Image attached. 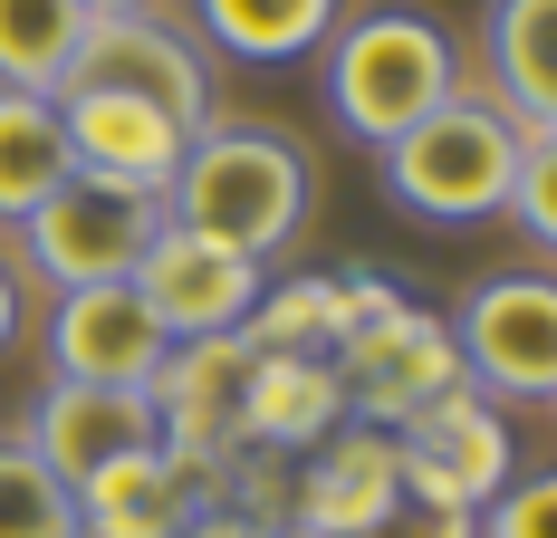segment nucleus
Masks as SVG:
<instances>
[{"instance_id":"obj_8","label":"nucleus","mask_w":557,"mask_h":538,"mask_svg":"<svg viewBox=\"0 0 557 538\" xmlns=\"http://www.w3.org/2000/svg\"><path fill=\"white\" fill-rule=\"evenodd\" d=\"M250 356H260L250 337H183V346H164V366H154V384H145L164 452H173V462H193L212 490H222V462L240 452Z\"/></svg>"},{"instance_id":"obj_16","label":"nucleus","mask_w":557,"mask_h":538,"mask_svg":"<svg viewBox=\"0 0 557 538\" xmlns=\"http://www.w3.org/2000/svg\"><path fill=\"white\" fill-rule=\"evenodd\" d=\"M336 424H346V376H336V356H250L240 442H270V452H318Z\"/></svg>"},{"instance_id":"obj_18","label":"nucleus","mask_w":557,"mask_h":538,"mask_svg":"<svg viewBox=\"0 0 557 538\" xmlns=\"http://www.w3.org/2000/svg\"><path fill=\"white\" fill-rule=\"evenodd\" d=\"M77 173L67 155V125H58V97H29V87H0V221H20L49 203L58 183Z\"/></svg>"},{"instance_id":"obj_1","label":"nucleus","mask_w":557,"mask_h":538,"mask_svg":"<svg viewBox=\"0 0 557 538\" xmlns=\"http://www.w3.org/2000/svg\"><path fill=\"white\" fill-rule=\"evenodd\" d=\"M164 221L202 231L212 250L270 260L308 221V155L288 135H270V125H202L183 173H173V193H164Z\"/></svg>"},{"instance_id":"obj_15","label":"nucleus","mask_w":557,"mask_h":538,"mask_svg":"<svg viewBox=\"0 0 557 538\" xmlns=\"http://www.w3.org/2000/svg\"><path fill=\"white\" fill-rule=\"evenodd\" d=\"M202 500H212V481L193 462H173L164 442H145V452L107 462L97 481H77V529L87 538H183L202 519Z\"/></svg>"},{"instance_id":"obj_23","label":"nucleus","mask_w":557,"mask_h":538,"mask_svg":"<svg viewBox=\"0 0 557 538\" xmlns=\"http://www.w3.org/2000/svg\"><path fill=\"white\" fill-rule=\"evenodd\" d=\"M509 212L529 241L557 250V125H519V183H509Z\"/></svg>"},{"instance_id":"obj_5","label":"nucleus","mask_w":557,"mask_h":538,"mask_svg":"<svg viewBox=\"0 0 557 538\" xmlns=\"http://www.w3.org/2000/svg\"><path fill=\"white\" fill-rule=\"evenodd\" d=\"M451 346L491 404H557V279L539 269L481 279L451 318Z\"/></svg>"},{"instance_id":"obj_22","label":"nucleus","mask_w":557,"mask_h":538,"mask_svg":"<svg viewBox=\"0 0 557 538\" xmlns=\"http://www.w3.org/2000/svg\"><path fill=\"white\" fill-rule=\"evenodd\" d=\"M0 538H77V490L29 452V432H0Z\"/></svg>"},{"instance_id":"obj_3","label":"nucleus","mask_w":557,"mask_h":538,"mask_svg":"<svg viewBox=\"0 0 557 538\" xmlns=\"http://www.w3.org/2000/svg\"><path fill=\"white\" fill-rule=\"evenodd\" d=\"M385 155V193L423 221H500L519 183V125L491 97H451L423 125H404Z\"/></svg>"},{"instance_id":"obj_28","label":"nucleus","mask_w":557,"mask_h":538,"mask_svg":"<svg viewBox=\"0 0 557 538\" xmlns=\"http://www.w3.org/2000/svg\"><path fill=\"white\" fill-rule=\"evenodd\" d=\"M87 10H97V20H115V10H154V0H87Z\"/></svg>"},{"instance_id":"obj_27","label":"nucleus","mask_w":557,"mask_h":538,"mask_svg":"<svg viewBox=\"0 0 557 538\" xmlns=\"http://www.w3.org/2000/svg\"><path fill=\"white\" fill-rule=\"evenodd\" d=\"M10 337H20V279L0 269V346H10Z\"/></svg>"},{"instance_id":"obj_12","label":"nucleus","mask_w":557,"mask_h":538,"mask_svg":"<svg viewBox=\"0 0 557 538\" xmlns=\"http://www.w3.org/2000/svg\"><path fill=\"white\" fill-rule=\"evenodd\" d=\"M164 327L154 308L135 298V279H107V289H58V318H49V376L67 384H154L164 366Z\"/></svg>"},{"instance_id":"obj_2","label":"nucleus","mask_w":557,"mask_h":538,"mask_svg":"<svg viewBox=\"0 0 557 538\" xmlns=\"http://www.w3.org/2000/svg\"><path fill=\"white\" fill-rule=\"evenodd\" d=\"M461 97V58L433 20L413 10H366V20H336L327 29V107L346 135L394 145L404 125H423L433 107Z\"/></svg>"},{"instance_id":"obj_24","label":"nucleus","mask_w":557,"mask_h":538,"mask_svg":"<svg viewBox=\"0 0 557 538\" xmlns=\"http://www.w3.org/2000/svg\"><path fill=\"white\" fill-rule=\"evenodd\" d=\"M481 538H557V472H519L481 510Z\"/></svg>"},{"instance_id":"obj_30","label":"nucleus","mask_w":557,"mask_h":538,"mask_svg":"<svg viewBox=\"0 0 557 538\" xmlns=\"http://www.w3.org/2000/svg\"><path fill=\"white\" fill-rule=\"evenodd\" d=\"M77 538H87V529H77Z\"/></svg>"},{"instance_id":"obj_6","label":"nucleus","mask_w":557,"mask_h":538,"mask_svg":"<svg viewBox=\"0 0 557 538\" xmlns=\"http://www.w3.org/2000/svg\"><path fill=\"white\" fill-rule=\"evenodd\" d=\"M394 472H404V500H433V510H491L509 481H519V452H509V424L481 384H451L443 404H423L413 424L394 432Z\"/></svg>"},{"instance_id":"obj_4","label":"nucleus","mask_w":557,"mask_h":538,"mask_svg":"<svg viewBox=\"0 0 557 538\" xmlns=\"http://www.w3.org/2000/svg\"><path fill=\"white\" fill-rule=\"evenodd\" d=\"M154 231H164V203L154 193L67 173L49 203L20 221V250H29V269L49 289H107V279H135V260L154 250Z\"/></svg>"},{"instance_id":"obj_20","label":"nucleus","mask_w":557,"mask_h":538,"mask_svg":"<svg viewBox=\"0 0 557 538\" xmlns=\"http://www.w3.org/2000/svg\"><path fill=\"white\" fill-rule=\"evenodd\" d=\"M87 0H0V87H29L58 97L67 87V58L87 39Z\"/></svg>"},{"instance_id":"obj_7","label":"nucleus","mask_w":557,"mask_h":538,"mask_svg":"<svg viewBox=\"0 0 557 538\" xmlns=\"http://www.w3.org/2000/svg\"><path fill=\"white\" fill-rule=\"evenodd\" d=\"M336 376H346V424H375V432H404L423 404H443L461 376V346L433 308H385L375 327H356L336 346Z\"/></svg>"},{"instance_id":"obj_13","label":"nucleus","mask_w":557,"mask_h":538,"mask_svg":"<svg viewBox=\"0 0 557 538\" xmlns=\"http://www.w3.org/2000/svg\"><path fill=\"white\" fill-rule=\"evenodd\" d=\"M145 442H164V432H154V404H145L135 384H67V376H49L39 414H29V452H39L67 490L97 481V472L125 462V452H145Z\"/></svg>"},{"instance_id":"obj_19","label":"nucleus","mask_w":557,"mask_h":538,"mask_svg":"<svg viewBox=\"0 0 557 538\" xmlns=\"http://www.w3.org/2000/svg\"><path fill=\"white\" fill-rule=\"evenodd\" d=\"M193 20L212 29V49L250 58V68H278V58L327 49L336 0H193Z\"/></svg>"},{"instance_id":"obj_14","label":"nucleus","mask_w":557,"mask_h":538,"mask_svg":"<svg viewBox=\"0 0 557 538\" xmlns=\"http://www.w3.org/2000/svg\"><path fill=\"white\" fill-rule=\"evenodd\" d=\"M394 500H404V472H394V432L375 424H336L308 462V481L288 500V538H356L375 529Z\"/></svg>"},{"instance_id":"obj_29","label":"nucleus","mask_w":557,"mask_h":538,"mask_svg":"<svg viewBox=\"0 0 557 538\" xmlns=\"http://www.w3.org/2000/svg\"><path fill=\"white\" fill-rule=\"evenodd\" d=\"M240 538H288V529H270V519H250V529H240Z\"/></svg>"},{"instance_id":"obj_10","label":"nucleus","mask_w":557,"mask_h":538,"mask_svg":"<svg viewBox=\"0 0 557 538\" xmlns=\"http://www.w3.org/2000/svg\"><path fill=\"white\" fill-rule=\"evenodd\" d=\"M260 260H240V250H212L202 231H154V250L135 260V298L154 308V327H164L173 346L183 337H240L250 327V308H260Z\"/></svg>"},{"instance_id":"obj_9","label":"nucleus","mask_w":557,"mask_h":538,"mask_svg":"<svg viewBox=\"0 0 557 538\" xmlns=\"http://www.w3.org/2000/svg\"><path fill=\"white\" fill-rule=\"evenodd\" d=\"M67 87H115V97H145V107L183 115V125H212V68L202 49L164 29L154 10H115V20H87V39L67 58ZM58 87V97H67Z\"/></svg>"},{"instance_id":"obj_26","label":"nucleus","mask_w":557,"mask_h":538,"mask_svg":"<svg viewBox=\"0 0 557 538\" xmlns=\"http://www.w3.org/2000/svg\"><path fill=\"white\" fill-rule=\"evenodd\" d=\"M240 529H250V519H231V510H202V519H193L183 538H240Z\"/></svg>"},{"instance_id":"obj_25","label":"nucleus","mask_w":557,"mask_h":538,"mask_svg":"<svg viewBox=\"0 0 557 538\" xmlns=\"http://www.w3.org/2000/svg\"><path fill=\"white\" fill-rule=\"evenodd\" d=\"M356 538H481V519L471 510H433V500H394L375 529H356Z\"/></svg>"},{"instance_id":"obj_11","label":"nucleus","mask_w":557,"mask_h":538,"mask_svg":"<svg viewBox=\"0 0 557 538\" xmlns=\"http://www.w3.org/2000/svg\"><path fill=\"white\" fill-rule=\"evenodd\" d=\"M58 125H67L77 173L125 183V193H154V203L173 193V173H183L193 135H202V125L145 107V97H115V87H67V97H58Z\"/></svg>"},{"instance_id":"obj_17","label":"nucleus","mask_w":557,"mask_h":538,"mask_svg":"<svg viewBox=\"0 0 557 538\" xmlns=\"http://www.w3.org/2000/svg\"><path fill=\"white\" fill-rule=\"evenodd\" d=\"M481 58H491V107L509 125H557V0H491Z\"/></svg>"},{"instance_id":"obj_21","label":"nucleus","mask_w":557,"mask_h":538,"mask_svg":"<svg viewBox=\"0 0 557 538\" xmlns=\"http://www.w3.org/2000/svg\"><path fill=\"white\" fill-rule=\"evenodd\" d=\"M240 337L260 356H336V269H308V279L260 289V308H250Z\"/></svg>"}]
</instances>
